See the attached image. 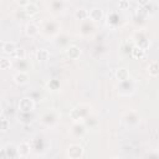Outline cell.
Segmentation results:
<instances>
[{"instance_id": "obj_19", "label": "cell", "mask_w": 159, "mask_h": 159, "mask_svg": "<svg viewBox=\"0 0 159 159\" xmlns=\"http://www.w3.org/2000/svg\"><path fill=\"white\" fill-rule=\"evenodd\" d=\"M118 8H119V10H127V9H129V2H128V0H119Z\"/></svg>"}, {"instance_id": "obj_3", "label": "cell", "mask_w": 159, "mask_h": 159, "mask_svg": "<svg viewBox=\"0 0 159 159\" xmlns=\"http://www.w3.org/2000/svg\"><path fill=\"white\" fill-rule=\"evenodd\" d=\"M88 16H89V18H91V20H93V21H98V20H101V19H102L103 13H102V10H101V9L94 8V9H92V10L89 11Z\"/></svg>"}, {"instance_id": "obj_12", "label": "cell", "mask_w": 159, "mask_h": 159, "mask_svg": "<svg viewBox=\"0 0 159 159\" xmlns=\"http://www.w3.org/2000/svg\"><path fill=\"white\" fill-rule=\"evenodd\" d=\"M5 155H6V157L15 158V157L19 155V153H18V149H15L14 145H8V147L5 148Z\"/></svg>"}, {"instance_id": "obj_1", "label": "cell", "mask_w": 159, "mask_h": 159, "mask_svg": "<svg viewBox=\"0 0 159 159\" xmlns=\"http://www.w3.org/2000/svg\"><path fill=\"white\" fill-rule=\"evenodd\" d=\"M67 155L72 159H78V158H82L83 155V149L81 145H77V144H72L67 149Z\"/></svg>"}, {"instance_id": "obj_21", "label": "cell", "mask_w": 159, "mask_h": 159, "mask_svg": "<svg viewBox=\"0 0 159 159\" xmlns=\"http://www.w3.org/2000/svg\"><path fill=\"white\" fill-rule=\"evenodd\" d=\"M85 132V128L82 125H75V133L76 134H82Z\"/></svg>"}, {"instance_id": "obj_4", "label": "cell", "mask_w": 159, "mask_h": 159, "mask_svg": "<svg viewBox=\"0 0 159 159\" xmlns=\"http://www.w3.org/2000/svg\"><path fill=\"white\" fill-rule=\"evenodd\" d=\"M80 54H81L80 47H78V46H75V45H74V46H70L69 50H67V55H69V57L72 58V60L77 58V57L80 56Z\"/></svg>"}, {"instance_id": "obj_10", "label": "cell", "mask_w": 159, "mask_h": 159, "mask_svg": "<svg viewBox=\"0 0 159 159\" xmlns=\"http://www.w3.org/2000/svg\"><path fill=\"white\" fill-rule=\"evenodd\" d=\"M14 80H15V82H16L18 85H24V83H26V82H27L29 76H27L26 74H24V72H20V74L15 75Z\"/></svg>"}, {"instance_id": "obj_9", "label": "cell", "mask_w": 159, "mask_h": 159, "mask_svg": "<svg viewBox=\"0 0 159 159\" xmlns=\"http://www.w3.org/2000/svg\"><path fill=\"white\" fill-rule=\"evenodd\" d=\"M132 55L134 58H143L144 57V49L141 46H134L132 49Z\"/></svg>"}, {"instance_id": "obj_20", "label": "cell", "mask_w": 159, "mask_h": 159, "mask_svg": "<svg viewBox=\"0 0 159 159\" xmlns=\"http://www.w3.org/2000/svg\"><path fill=\"white\" fill-rule=\"evenodd\" d=\"M71 117H72V119L78 121V119L81 118V112H80V109H74V111L71 112Z\"/></svg>"}, {"instance_id": "obj_11", "label": "cell", "mask_w": 159, "mask_h": 159, "mask_svg": "<svg viewBox=\"0 0 159 159\" xmlns=\"http://www.w3.org/2000/svg\"><path fill=\"white\" fill-rule=\"evenodd\" d=\"M36 58L39 61H46L49 58V51L46 49H40L36 52Z\"/></svg>"}, {"instance_id": "obj_6", "label": "cell", "mask_w": 159, "mask_h": 159, "mask_svg": "<svg viewBox=\"0 0 159 159\" xmlns=\"http://www.w3.org/2000/svg\"><path fill=\"white\" fill-rule=\"evenodd\" d=\"M15 49H16V45H15L14 42L6 41V42H4V44H3V51H4L5 54L11 55V54L15 51Z\"/></svg>"}, {"instance_id": "obj_13", "label": "cell", "mask_w": 159, "mask_h": 159, "mask_svg": "<svg viewBox=\"0 0 159 159\" xmlns=\"http://www.w3.org/2000/svg\"><path fill=\"white\" fill-rule=\"evenodd\" d=\"M38 26L35 25V24H29L27 26H26V34L29 35V36H35L36 34H38Z\"/></svg>"}, {"instance_id": "obj_24", "label": "cell", "mask_w": 159, "mask_h": 159, "mask_svg": "<svg viewBox=\"0 0 159 159\" xmlns=\"http://www.w3.org/2000/svg\"><path fill=\"white\" fill-rule=\"evenodd\" d=\"M19 5H27L29 4V0H16Z\"/></svg>"}, {"instance_id": "obj_22", "label": "cell", "mask_w": 159, "mask_h": 159, "mask_svg": "<svg viewBox=\"0 0 159 159\" xmlns=\"http://www.w3.org/2000/svg\"><path fill=\"white\" fill-rule=\"evenodd\" d=\"M49 87L55 91V89H57V87H58V82H57L56 80H54V81H51V82L49 83Z\"/></svg>"}, {"instance_id": "obj_15", "label": "cell", "mask_w": 159, "mask_h": 159, "mask_svg": "<svg viewBox=\"0 0 159 159\" xmlns=\"http://www.w3.org/2000/svg\"><path fill=\"white\" fill-rule=\"evenodd\" d=\"M75 16H76V19H78V20H85V19L88 16V13H87V10H85V9H78V10H76Z\"/></svg>"}, {"instance_id": "obj_5", "label": "cell", "mask_w": 159, "mask_h": 159, "mask_svg": "<svg viewBox=\"0 0 159 159\" xmlns=\"http://www.w3.org/2000/svg\"><path fill=\"white\" fill-rule=\"evenodd\" d=\"M18 153H19V155H21V157H26V155H29V153H30V145L27 144V143H21L20 145H19V148H18Z\"/></svg>"}, {"instance_id": "obj_18", "label": "cell", "mask_w": 159, "mask_h": 159, "mask_svg": "<svg viewBox=\"0 0 159 159\" xmlns=\"http://www.w3.org/2000/svg\"><path fill=\"white\" fill-rule=\"evenodd\" d=\"M11 56L13 57H16V58H24V56H25V51L22 50V49H15V51L11 54Z\"/></svg>"}, {"instance_id": "obj_8", "label": "cell", "mask_w": 159, "mask_h": 159, "mask_svg": "<svg viewBox=\"0 0 159 159\" xmlns=\"http://www.w3.org/2000/svg\"><path fill=\"white\" fill-rule=\"evenodd\" d=\"M148 72H149V75L150 76H158V74H159V65H158V62L157 61H154V62H152L150 65H149V67H148Z\"/></svg>"}, {"instance_id": "obj_23", "label": "cell", "mask_w": 159, "mask_h": 159, "mask_svg": "<svg viewBox=\"0 0 159 159\" xmlns=\"http://www.w3.org/2000/svg\"><path fill=\"white\" fill-rule=\"evenodd\" d=\"M137 3L139 5H142V6H144V5H147L149 3V0H137Z\"/></svg>"}, {"instance_id": "obj_25", "label": "cell", "mask_w": 159, "mask_h": 159, "mask_svg": "<svg viewBox=\"0 0 159 159\" xmlns=\"http://www.w3.org/2000/svg\"><path fill=\"white\" fill-rule=\"evenodd\" d=\"M2 113H3V108H2V106H0V116H2Z\"/></svg>"}, {"instance_id": "obj_17", "label": "cell", "mask_w": 159, "mask_h": 159, "mask_svg": "<svg viewBox=\"0 0 159 159\" xmlns=\"http://www.w3.org/2000/svg\"><path fill=\"white\" fill-rule=\"evenodd\" d=\"M8 129H9V121L6 118H2L0 119V131L5 132Z\"/></svg>"}, {"instance_id": "obj_16", "label": "cell", "mask_w": 159, "mask_h": 159, "mask_svg": "<svg viewBox=\"0 0 159 159\" xmlns=\"http://www.w3.org/2000/svg\"><path fill=\"white\" fill-rule=\"evenodd\" d=\"M10 66H11L10 60H8V58H0V69H2V70H6Z\"/></svg>"}, {"instance_id": "obj_14", "label": "cell", "mask_w": 159, "mask_h": 159, "mask_svg": "<svg viewBox=\"0 0 159 159\" xmlns=\"http://www.w3.org/2000/svg\"><path fill=\"white\" fill-rule=\"evenodd\" d=\"M26 8H25V13L29 15V16H33V15H35L36 13H38V6L35 5V4H27V5H25Z\"/></svg>"}, {"instance_id": "obj_7", "label": "cell", "mask_w": 159, "mask_h": 159, "mask_svg": "<svg viewBox=\"0 0 159 159\" xmlns=\"http://www.w3.org/2000/svg\"><path fill=\"white\" fill-rule=\"evenodd\" d=\"M128 71H127L125 69H118L117 72H116V77L119 80V81H125V80H128Z\"/></svg>"}, {"instance_id": "obj_2", "label": "cell", "mask_w": 159, "mask_h": 159, "mask_svg": "<svg viewBox=\"0 0 159 159\" xmlns=\"http://www.w3.org/2000/svg\"><path fill=\"white\" fill-rule=\"evenodd\" d=\"M19 108L22 112H31L34 109V101L29 97H24L19 103Z\"/></svg>"}]
</instances>
